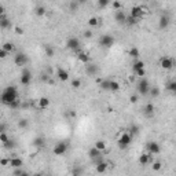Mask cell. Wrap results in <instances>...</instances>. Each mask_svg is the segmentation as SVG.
Wrapping results in <instances>:
<instances>
[{
	"label": "cell",
	"instance_id": "obj_16",
	"mask_svg": "<svg viewBox=\"0 0 176 176\" xmlns=\"http://www.w3.org/2000/svg\"><path fill=\"white\" fill-rule=\"evenodd\" d=\"M125 18H127V14L123 11V8L121 10H116L114 12V20H116L117 24H125Z\"/></svg>",
	"mask_w": 176,
	"mask_h": 176
},
{
	"label": "cell",
	"instance_id": "obj_20",
	"mask_svg": "<svg viewBox=\"0 0 176 176\" xmlns=\"http://www.w3.org/2000/svg\"><path fill=\"white\" fill-rule=\"evenodd\" d=\"M77 59H79L81 63H84V65H87L88 62H91V58H89V55H88L87 52H84V51H77Z\"/></svg>",
	"mask_w": 176,
	"mask_h": 176
},
{
	"label": "cell",
	"instance_id": "obj_35",
	"mask_svg": "<svg viewBox=\"0 0 176 176\" xmlns=\"http://www.w3.org/2000/svg\"><path fill=\"white\" fill-rule=\"evenodd\" d=\"M95 147H97L98 150H101V151H105V150H106V143H105L103 140H97V142H95Z\"/></svg>",
	"mask_w": 176,
	"mask_h": 176
},
{
	"label": "cell",
	"instance_id": "obj_27",
	"mask_svg": "<svg viewBox=\"0 0 176 176\" xmlns=\"http://www.w3.org/2000/svg\"><path fill=\"white\" fill-rule=\"evenodd\" d=\"M2 48H3V50H6V51H7L8 54H11V52H14V51H15V47H14V44H12V43H10V41H6V43L3 44V47H2Z\"/></svg>",
	"mask_w": 176,
	"mask_h": 176
},
{
	"label": "cell",
	"instance_id": "obj_5",
	"mask_svg": "<svg viewBox=\"0 0 176 176\" xmlns=\"http://www.w3.org/2000/svg\"><path fill=\"white\" fill-rule=\"evenodd\" d=\"M20 83L22 85H29L32 83V72L26 66H24L21 70V77H20Z\"/></svg>",
	"mask_w": 176,
	"mask_h": 176
},
{
	"label": "cell",
	"instance_id": "obj_54",
	"mask_svg": "<svg viewBox=\"0 0 176 176\" xmlns=\"http://www.w3.org/2000/svg\"><path fill=\"white\" fill-rule=\"evenodd\" d=\"M77 3H79V4H85V3H87V0H77Z\"/></svg>",
	"mask_w": 176,
	"mask_h": 176
},
{
	"label": "cell",
	"instance_id": "obj_1",
	"mask_svg": "<svg viewBox=\"0 0 176 176\" xmlns=\"http://www.w3.org/2000/svg\"><path fill=\"white\" fill-rule=\"evenodd\" d=\"M18 97H20V92H18L17 87L15 85H8L0 94V102L3 105H6V106H10L12 102L18 101Z\"/></svg>",
	"mask_w": 176,
	"mask_h": 176
},
{
	"label": "cell",
	"instance_id": "obj_40",
	"mask_svg": "<svg viewBox=\"0 0 176 176\" xmlns=\"http://www.w3.org/2000/svg\"><path fill=\"white\" fill-rule=\"evenodd\" d=\"M28 125H29V121H28L26 118H21V120L18 121V127L22 128V129H25V128H28Z\"/></svg>",
	"mask_w": 176,
	"mask_h": 176
},
{
	"label": "cell",
	"instance_id": "obj_31",
	"mask_svg": "<svg viewBox=\"0 0 176 176\" xmlns=\"http://www.w3.org/2000/svg\"><path fill=\"white\" fill-rule=\"evenodd\" d=\"M149 94L151 95L153 98H157V97H160L161 91H160V88H158V87H150V89H149Z\"/></svg>",
	"mask_w": 176,
	"mask_h": 176
},
{
	"label": "cell",
	"instance_id": "obj_49",
	"mask_svg": "<svg viewBox=\"0 0 176 176\" xmlns=\"http://www.w3.org/2000/svg\"><path fill=\"white\" fill-rule=\"evenodd\" d=\"M0 165H3V166L10 165V158H2L0 160Z\"/></svg>",
	"mask_w": 176,
	"mask_h": 176
},
{
	"label": "cell",
	"instance_id": "obj_34",
	"mask_svg": "<svg viewBox=\"0 0 176 176\" xmlns=\"http://www.w3.org/2000/svg\"><path fill=\"white\" fill-rule=\"evenodd\" d=\"M44 52H46V55L47 56H54V54H55V51H54V48L51 46H48V44H47V46H44Z\"/></svg>",
	"mask_w": 176,
	"mask_h": 176
},
{
	"label": "cell",
	"instance_id": "obj_33",
	"mask_svg": "<svg viewBox=\"0 0 176 176\" xmlns=\"http://www.w3.org/2000/svg\"><path fill=\"white\" fill-rule=\"evenodd\" d=\"M166 89H168L169 92H172V94H175L176 92V81L175 80H172V81H169L168 84H166Z\"/></svg>",
	"mask_w": 176,
	"mask_h": 176
},
{
	"label": "cell",
	"instance_id": "obj_37",
	"mask_svg": "<svg viewBox=\"0 0 176 176\" xmlns=\"http://www.w3.org/2000/svg\"><path fill=\"white\" fill-rule=\"evenodd\" d=\"M140 132V128L138 127V125H135V124H132V125H131V128H129V133L132 136H135V135H138V133Z\"/></svg>",
	"mask_w": 176,
	"mask_h": 176
},
{
	"label": "cell",
	"instance_id": "obj_51",
	"mask_svg": "<svg viewBox=\"0 0 176 176\" xmlns=\"http://www.w3.org/2000/svg\"><path fill=\"white\" fill-rule=\"evenodd\" d=\"M138 99H139V98H138V95H131L129 102H131V103H136V102H138Z\"/></svg>",
	"mask_w": 176,
	"mask_h": 176
},
{
	"label": "cell",
	"instance_id": "obj_45",
	"mask_svg": "<svg viewBox=\"0 0 176 176\" xmlns=\"http://www.w3.org/2000/svg\"><path fill=\"white\" fill-rule=\"evenodd\" d=\"M8 139H10V138L7 136V133H6V132H0V142H2V143H6Z\"/></svg>",
	"mask_w": 176,
	"mask_h": 176
},
{
	"label": "cell",
	"instance_id": "obj_15",
	"mask_svg": "<svg viewBox=\"0 0 176 176\" xmlns=\"http://www.w3.org/2000/svg\"><path fill=\"white\" fill-rule=\"evenodd\" d=\"M12 26V22L6 14L0 15V29H10Z\"/></svg>",
	"mask_w": 176,
	"mask_h": 176
},
{
	"label": "cell",
	"instance_id": "obj_43",
	"mask_svg": "<svg viewBox=\"0 0 176 176\" xmlns=\"http://www.w3.org/2000/svg\"><path fill=\"white\" fill-rule=\"evenodd\" d=\"M109 4H110V0H98L99 8H106Z\"/></svg>",
	"mask_w": 176,
	"mask_h": 176
},
{
	"label": "cell",
	"instance_id": "obj_4",
	"mask_svg": "<svg viewBox=\"0 0 176 176\" xmlns=\"http://www.w3.org/2000/svg\"><path fill=\"white\" fill-rule=\"evenodd\" d=\"M14 63L17 66L24 68V66H26L28 63H29V56H28L25 52H17L14 55Z\"/></svg>",
	"mask_w": 176,
	"mask_h": 176
},
{
	"label": "cell",
	"instance_id": "obj_18",
	"mask_svg": "<svg viewBox=\"0 0 176 176\" xmlns=\"http://www.w3.org/2000/svg\"><path fill=\"white\" fill-rule=\"evenodd\" d=\"M171 24V18L168 15H161L160 17V21H158V28L160 29H166Z\"/></svg>",
	"mask_w": 176,
	"mask_h": 176
},
{
	"label": "cell",
	"instance_id": "obj_11",
	"mask_svg": "<svg viewBox=\"0 0 176 176\" xmlns=\"http://www.w3.org/2000/svg\"><path fill=\"white\" fill-rule=\"evenodd\" d=\"M56 77H58L59 81H62V83H65V81H68L69 80V72L66 69H63V68H61V66H58L56 68Z\"/></svg>",
	"mask_w": 176,
	"mask_h": 176
},
{
	"label": "cell",
	"instance_id": "obj_50",
	"mask_svg": "<svg viewBox=\"0 0 176 176\" xmlns=\"http://www.w3.org/2000/svg\"><path fill=\"white\" fill-rule=\"evenodd\" d=\"M14 32H15L17 34H24V29H22L21 26H15V28H14Z\"/></svg>",
	"mask_w": 176,
	"mask_h": 176
},
{
	"label": "cell",
	"instance_id": "obj_41",
	"mask_svg": "<svg viewBox=\"0 0 176 176\" xmlns=\"http://www.w3.org/2000/svg\"><path fill=\"white\" fill-rule=\"evenodd\" d=\"M98 24H99V20H98L97 17H91L88 20V25H89V26H92V28L98 26Z\"/></svg>",
	"mask_w": 176,
	"mask_h": 176
},
{
	"label": "cell",
	"instance_id": "obj_10",
	"mask_svg": "<svg viewBox=\"0 0 176 176\" xmlns=\"http://www.w3.org/2000/svg\"><path fill=\"white\" fill-rule=\"evenodd\" d=\"M102 153L103 151H101V150H98L97 147H91L89 149V151H88V156H89V158L91 160H94L95 162H98V161H102Z\"/></svg>",
	"mask_w": 176,
	"mask_h": 176
},
{
	"label": "cell",
	"instance_id": "obj_28",
	"mask_svg": "<svg viewBox=\"0 0 176 176\" xmlns=\"http://www.w3.org/2000/svg\"><path fill=\"white\" fill-rule=\"evenodd\" d=\"M34 14H36L37 17H44V15H46V7H44V6H37V7L34 8Z\"/></svg>",
	"mask_w": 176,
	"mask_h": 176
},
{
	"label": "cell",
	"instance_id": "obj_52",
	"mask_svg": "<svg viewBox=\"0 0 176 176\" xmlns=\"http://www.w3.org/2000/svg\"><path fill=\"white\" fill-rule=\"evenodd\" d=\"M84 37H87V39H89V37H92V32H89V30L84 32Z\"/></svg>",
	"mask_w": 176,
	"mask_h": 176
},
{
	"label": "cell",
	"instance_id": "obj_38",
	"mask_svg": "<svg viewBox=\"0 0 176 176\" xmlns=\"http://www.w3.org/2000/svg\"><path fill=\"white\" fill-rule=\"evenodd\" d=\"M70 84H72V88L79 89L80 87H81V80H80V79H73Z\"/></svg>",
	"mask_w": 176,
	"mask_h": 176
},
{
	"label": "cell",
	"instance_id": "obj_23",
	"mask_svg": "<svg viewBox=\"0 0 176 176\" xmlns=\"http://www.w3.org/2000/svg\"><path fill=\"white\" fill-rule=\"evenodd\" d=\"M107 171V162H105L103 160L102 161H98L97 162V172L99 174H103V172Z\"/></svg>",
	"mask_w": 176,
	"mask_h": 176
},
{
	"label": "cell",
	"instance_id": "obj_9",
	"mask_svg": "<svg viewBox=\"0 0 176 176\" xmlns=\"http://www.w3.org/2000/svg\"><path fill=\"white\" fill-rule=\"evenodd\" d=\"M160 66L164 70H171L175 66V62H174V59L169 58V56H162L161 61H160Z\"/></svg>",
	"mask_w": 176,
	"mask_h": 176
},
{
	"label": "cell",
	"instance_id": "obj_2",
	"mask_svg": "<svg viewBox=\"0 0 176 176\" xmlns=\"http://www.w3.org/2000/svg\"><path fill=\"white\" fill-rule=\"evenodd\" d=\"M136 89H138V92H139L140 95H143V97L149 95V89H150L149 80H147L146 77H140L139 83H138V85H136Z\"/></svg>",
	"mask_w": 176,
	"mask_h": 176
},
{
	"label": "cell",
	"instance_id": "obj_7",
	"mask_svg": "<svg viewBox=\"0 0 176 176\" xmlns=\"http://www.w3.org/2000/svg\"><path fill=\"white\" fill-rule=\"evenodd\" d=\"M66 47L72 51H80V47H81V41H80L79 37H69L68 41H66Z\"/></svg>",
	"mask_w": 176,
	"mask_h": 176
},
{
	"label": "cell",
	"instance_id": "obj_53",
	"mask_svg": "<svg viewBox=\"0 0 176 176\" xmlns=\"http://www.w3.org/2000/svg\"><path fill=\"white\" fill-rule=\"evenodd\" d=\"M3 14H6V8H4V6L0 4V15H3Z\"/></svg>",
	"mask_w": 176,
	"mask_h": 176
},
{
	"label": "cell",
	"instance_id": "obj_48",
	"mask_svg": "<svg viewBox=\"0 0 176 176\" xmlns=\"http://www.w3.org/2000/svg\"><path fill=\"white\" fill-rule=\"evenodd\" d=\"M113 8H114V10H121V8H123V7H121V3L118 2V0H114V2H113Z\"/></svg>",
	"mask_w": 176,
	"mask_h": 176
},
{
	"label": "cell",
	"instance_id": "obj_3",
	"mask_svg": "<svg viewBox=\"0 0 176 176\" xmlns=\"http://www.w3.org/2000/svg\"><path fill=\"white\" fill-rule=\"evenodd\" d=\"M114 43H116V39L111 34H102L99 37V46L103 47V48H111Z\"/></svg>",
	"mask_w": 176,
	"mask_h": 176
},
{
	"label": "cell",
	"instance_id": "obj_36",
	"mask_svg": "<svg viewBox=\"0 0 176 176\" xmlns=\"http://www.w3.org/2000/svg\"><path fill=\"white\" fill-rule=\"evenodd\" d=\"M136 22H138L136 18H133L132 15H127V18H125V25L131 26V25H136Z\"/></svg>",
	"mask_w": 176,
	"mask_h": 176
},
{
	"label": "cell",
	"instance_id": "obj_22",
	"mask_svg": "<svg viewBox=\"0 0 176 176\" xmlns=\"http://www.w3.org/2000/svg\"><path fill=\"white\" fill-rule=\"evenodd\" d=\"M149 162H151V157H150V153H147V154H140L139 157V164L140 165H147Z\"/></svg>",
	"mask_w": 176,
	"mask_h": 176
},
{
	"label": "cell",
	"instance_id": "obj_24",
	"mask_svg": "<svg viewBox=\"0 0 176 176\" xmlns=\"http://www.w3.org/2000/svg\"><path fill=\"white\" fill-rule=\"evenodd\" d=\"M120 88H121L120 83L116 81V80H110V84H109V91L117 92V91H120Z\"/></svg>",
	"mask_w": 176,
	"mask_h": 176
},
{
	"label": "cell",
	"instance_id": "obj_46",
	"mask_svg": "<svg viewBox=\"0 0 176 176\" xmlns=\"http://www.w3.org/2000/svg\"><path fill=\"white\" fill-rule=\"evenodd\" d=\"M10 55V54L7 52L6 50H3V48H0V59H4V58H7V56Z\"/></svg>",
	"mask_w": 176,
	"mask_h": 176
},
{
	"label": "cell",
	"instance_id": "obj_8",
	"mask_svg": "<svg viewBox=\"0 0 176 176\" xmlns=\"http://www.w3.org/2000/svg\"><path fill=\"white\" fill-rule=\"evenodd\" d=\"M52 151H54V154H55V156H63V154H66V151H68V143H66V142L56 143Z\"/></svg>",
	"mask_w": 176,
	"mask_h": 176
},
{
	"label": "cell",
	"instance_id": "obj_39",
	"mask_svg": "<svg viewBox=\"0 0 176 176\" xmlns=\"http://www.w3.org/2000/svg\"><path fill=\"white\" fill-rule=\"evenodd\" d=\"M3 146H4V149H7V150H12L15 147V143H14V140L8 139L6 143H3Z\"/></svg>",
	"mask_w": 176,
	"mask_h": 176
},
{
	"label": "cell",
	"instance_id": "obj_42",
	"mask_svg": "<svg viewBox=\"0 0 176 176\" xmlns=\"http://www.w3.org/2000/svg\"><path fill=\"white\" fill-rule=\"evenodd\" d=\"M133 74H135L136 77H145V76H146V70H145V68L138 69V70H135V72H133Z\"/></svg>",
	"mask_w": 176,
	"mask_h": 176
},
{
	"label": "cell",
	"instance_id": "obj_47",
	"mask_svg": "<svg viewBox=\"0 0 176 176\" xmlns=\"http://www.w3.org/2000/svg\"><path fill=\"white\" fill-rule=\"evenodd\" d=\"M161 162H158V161H156V162H153V171H160L161 169Z\"/></svg>",
	"mask_w": 176,
	"mask_h": 176
},
{
	"label": "cell",
	"instance_id": "obj_32",
	"mask_svg": "<svg viewBox=\"0 0 176 176\" xmlns=\"http://www.w3.org/2000/svg\"><path fill=\"white\" fill-rule=\"evenodd\" d=\"M79 3H77V0H72V2L69 3V10L70 12H76L77 11V8H79Z\"/></svg>",
	"mask_w": 176,
	"mask_h": 176
},
{
	"label": "cell",
	"instance_id": "obj_17",
	"mask_svg": "<svg viewBox=\"0 0 176 176\" xmlns=\"http://www.w3.org/2000/svg\"><path fill=\"white\" fill-rule=\"evenodd\" d=\"M154 111H156V106L153 103H147L146 106L143 107V113H145V116L149 117V118L154 117Z\"/></svg>",
	"mask_w": 176,
	"mask_h": 176
},
{
	"label": "cell",
	"instance_id": "obj_12",
	"mask_svg": "<svg viewBox=\"0 0 176 176\" xmlns=\"http://www.w3.org/2000/svg\"><path fill=\"white\" fill-rule=\"evenodd\" d=\"M147 151L150 153V154H158L160 151H161V146H160V143L157 142H147Z\"/></svg>",
	"mask_w": 176,
	"mask_h": 176
},
{
	"label": "cell",
	"instance_id": "obj_13",
	"mask_svg": "<svg viewBox=\"0 0 176 176\" xmlns=\"http://www.w3.org/2000/svg\"><path fill=\"white\" fill-rule=\"evenodd\" d=\"M133 18H136V20H140V18L145 15V10H143L140 6H133L132 8H131V14Z\"/></svg>",
	"mask_w": 176,
	"mask_h": 176
},
{
	"label": "cell",
	"instance_id": "obj_14",
	"mask_svg": "<svg viewBox=\"0 0 176 176\" xmlns=\"http://www.w3.org/2000/svg\"><path fill=\"white\" fill-rule=\"evenodd\" d=\"M98 72H99V66L95 65V63L88 62L87 65H85V73H87L88 76H97Z\"/></svg>",
	"mask_w": 176,
	"mask_h": 176
},
{
	"label": "cell",
	"instance_id": "obj_29",
	"mask_svg": "<svg viewBox=\"0 0 176 176\" xmlns=\"http://www.w3.org/2000/svg\"><path fill=\"white\" fill-rule=\"evenodd\" d=\"M142 68H145V62H143V61L136 59L135 62L132 63V70H133V72H135V70H138V69H142Z\"/></svg>",
	"mask_w": 176,
	"mask_h": 176
},
{
	"label": "cell",
	"instance_id": "obj_21",
	"mask_svg": "<svg viewBox=\"0 0 176 176\" xmlns=\"http://www.w3.org/2000/svg\"><path fill=\"white\" fill-rule=\"evenodd\" d=\"M10 165L11 168H21L22 165H24V160L20 158V157H12V158H10Z\"/></svg>",
	"mask_w": 176,
	"mask_h": 176
},
{
	"label": "cell",
	"instance_id": "obj_25",
	"mask_svg": "<svg viewBox=\"0 0 176 176\" xmlns=\"http://www.w3.org/2000/svg\"><path fill=\"white\" fill-rule=\"evenodd\" d=\"M44 145H46V138H44V136H36L33 139V146H36V147H44Z\"/></svg>",
	"mask_w": 176,
	"mask_h": 176
},
{
	"label": "cell",
	"instance_id": "obj_30",
	"mask_svg": "<svg viewBox=\"0 0 176 176\" xmlns=\"http://www.w3.org/2000/svg\"><path fill=\"white\" fill-rule=\"evenodd\" d=\"M128 54H129V56H131V58H133V59H138V58H139V55H140L139 50H138L136 47H132V48L129 50V52H128Z\"/></svg>",
	"mask_w": 176,
	"mask_h": 176
},
{
	"label": "cell",
	"instance_id": "obj_19",
	"mask_svg": "<svg viewBox=\"0 0 176 176\" xmlns=\"http://www.w3.org/2000/svg\"><path fill=\"white\" fill-rule=\"evenodd\" d=\"M48 106H50V99L47 97H41L39 102H37V107L40 110H46V109H48Z\"/></svg>",
	"mask_w": 176,
	"mask_h": 176
},
{
	"label": "cell",
	"instance_id": "obj_6",
	"mask_svg": "<svg viewBox=\"0 0 176 176\" xmlns=\"http://www.w3.org/2000/svg\"><path fill=\"white\" fill-rule=\"evenodd\" d=\"M132 135H131L129 132H124L121 133L120 139H118V147L120 149H125V147H128L131 145V142H132Z\"/></svg>",
	"mask_w": 176,
	"mask_h": 176
},
{
	"label": "cell",
	"instance_id": "obj_44",
	"mask_svg": "<svg viewBox=\"0 0 176 176\" xmlns=\"http://www.w3.org/2000/svg\"><path fill=\"white\" fill-rule=\"evenodd\" d=\"M12 174H14V175H24V176H26L28 172L24 171V169H22V166H21V168H15V171L12 172Z\"/></svg>",
	"mask_w": 176,
	"mask_h": 176
},
{
	"label": "cell",
	"instance_id": "obj_26",
	"mask_svg": "<svg viewBox=\"0 0 176 176\" xmlns=\"http://www.w3.org/2000/svg\"><path fill=\"white\" fill-rule=\"evenodd\" d=\"M109 84H110V79H102L99 83V88L102 91H109Z\"/></svg>",
	"mask_w": 176,
	"mask_h": 176
}]
</instances>
